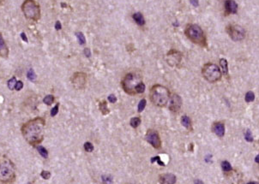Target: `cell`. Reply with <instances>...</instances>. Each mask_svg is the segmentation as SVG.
<instances>
[{
	"mask_svg": "<svg viewBox=\"0 0 259 184\" xmlns=\"http://www.w3.org/2000/svg\"><path fill=\"white\" fill-rule=\"evenodd\" d=\"M58 109H59V103L57 104L52 109V111H51V116H55L57 114V112H58Z\"/></svg>",
	"mask_w": 259,
	"mask_h": 184,
	"instance_id": "33",
	"label": "cell"
},
{
	"mask_svg": "<svg viewBox=\"0 0 259 184\" xmlns=\"http://www.w3.org/2000/svg\"><path fill=\"white\" fill-rule=\"evenodd\" d=\"M159 181L160 183L173 184L176 183V176L173 174H162L160 176Z\"/></svg>",
	"mask_w": 259,
	"mask_h": 184,
	"instance_id": "15",
	"label": "cell"
},
{
	"mask_svg": "<svg viewBox=\"0 0 259 184\" xmlns=\"http://www.w3.org/2000/svg\"><path fill=\"white\" fill-rule=\"evenodd\" d=\"M99 107H100V111L101 112L103 115H107L109 112H110V110L107 108V103L106 101H102L99 104Z\"/></svg>",
	"mask_w": 259,
	"mask_h": 184,
	"instance_id": "19",
	"label": "cell"
},
{
	"mask_svg": "<svg viewBox=\"0 0 259 184\" xmlns=\"http://www.w3.org/2000/svg\"><path fill=\"white\" fill-rule=\"evenodd\" d=\"M16 83V77H12L11 80H9L8 81V87L10 90H13L15 89V85Z\"/></svg>",
	"mask_w": 259,
	"mask_h": 184,
	"instance_id": "28",
	"label": "cell"
},
{
	"mask_svg": "<svg viewBox=\"0 0 259 184\" xmlns=\"http://www.w3.org/2000/svg\"><path fill=\"white\" fill-rule=\"evenodd\" d=\"M40 176L43 179L45 180H48L50 177H51V173L49 171H42L41 173H40Z\"/></svg>",
	"mask_w": 259,
	"mask_h": 184,
	"instance_id": "34",
	"label": "cell"
},
{
	"mask_svg": "<svg viewBox=\"0 0 259 184\" xmlns=\"http://www.w3.org/2000/svg\"><path fill=\"white\" fill-rule=\"evenodd\" d=\"M55 28H56V30H57V31L60 30V29L62 28V25H61V23H60L59 21H57L56 23V24H55Z\"/></svg>",
	"mask_w": 259,
	"mask_h": 184,
	"instance_id": "39",
	"label": "cell"
},
{
	"mask_svg": "<svg viewBox=\"0 0 259 184\" xmlns=\"http://www.w3.org/2000/svg\"><path fill=\"white\" fill-rule=\"evenodd\" d=\"M45 121L42 117H35L25 123L21 128V132L25 140L31 146L40 144L45 135Z\"/></svg>",
	"mask_w": 259,
	"mask_h": 184,
	"instance_id": "1",
	"label": "cell"
},
{
	"mask_svg": "<svg viewBox=\"0 0 259 184\" xmlns=\"http://www.w3.org/2000/svg\"><path fill=\"white\" fill-rule=\"evenodd\" d=\"M246 102H252L253 100H254V99H255V94H254V92H246Z\"/></svg>",
	"mask_w": 259,
	"mask_h": 184,
	"instance_id": "26",
	"label": "cell"
},
{
	"mask_svg": "<svg viewBox=\"0 0 259 184\" xmlns=\"http://www.w3.org/2000/svg\"><path fill=\"white\" fill-rule=\"evenodd\" d=\"M54 99H55L54 96L52 95V94H49V95L45 96V98H44L43 102H44L46 105H52V104H53V102H54Z\"/></svg>",
	"mask_w": 259,
	"mask_h": 184,
	"instance_id": "21",
	"label": "cell"
},
{
	"mask_svg": "<svg viewBox=\"0 0 259 184\" xmlns=\"http://www.w3.org/2000/svg\"><path fill=\"white\" fill-rule=\"evenodd\" d=\"M211 158H212V155H208V156H206V157H205V161L207 162V163H209Z\"/></svg>",
	"mask_w": 259,
	"mask_h": 184,
	"instance_id": "42",
	"label": "cell"
},
{
	"mask_svg": "<svg viewBox=\"0 0 259 184\" xmlns=\"http://www.w3.org/2000/svg\"><path fill=\"white\" fill-rule=\"evenodd\" d=\"M132 18H133V20L135 21V23L138 26L143 27V26L145 25V19H144V17H143V16L142 13H140V12L134 13L133 16H132Z\"/></svg>",
	"mask_w": 259,
	"mask_h": 184,
	"instance_id": "17",
	"label": "cell"
},
{
	"mask_svg": "<svg viewBox=\"0 0 259 184\" xmlns=\"http://www.w3.org/2000/svg\"><path fill=\"white\" fill-rule=\"evenodd\" d=\"M102 181L103 182H105V183H107V182H110V183H112V178H110V177H105V176H102Z\"/></svg>",
	"mask_w": 259,
	"mask_h": 184,
	"instance_id": "40",
	"label": "cell"
},
{
	"mask_svg": "<svg viewBox=\"0 0 259 184\" xmlns=\"http://www.w3.org/2000/svg\"><path fill=\"white\" fill-rule=\"evenodd\" d=\"M170 96L168 89L162 85H154L150 89V100L158 107H165L168 103Z\"/></svg>",
	"mask_w": 259,
	"mask_h": 184,
	"instance_id": "4",
	"label": "cell"
},
{
	"mask_svg": "<svg viewBox=\"0 0 259 184\" xmlns=\"http://www.w3.org/2000/svg\"><path fill=\"white\" fill-rule=\"evenodd\" d=\"M255 161L257 162L258 164H259V154L258 155V156H257V157H256V159H255Z\"/></svg>",
	"mask_w": 259,
	"mask_h": 184,
	"instance_id": "43",
	"label": "cell"
},
{
	"mask_svg": "<svg viewBox=\"0 0 259 184\" xmlns=\"http://www.w3.org/2000/svg\"><path fill=\"white\" fill-rule=\"evenodd\" d=\"M71 82L75 88L83 89L87 83V75L83 72H76L71 78Z\"/></svg>",
	"mask_w": 259,
	"mask_h": 184,
	"instance_id": "9",
	"label": "cell"
},
{
	"mask_svg": "<svg viewBox=\"0 0 259 184\" xmlns=\"http://www.w3.org/2000/svg\"><path fill=\"white\" fill-rule=\"evenodd\" d=\"M27 77H28V80H30V81H34L35 80V78H36V75H35V74H34V71L33 69H30L28 71V73H27Z\"/></svg>",
	"mask_w": 259,
	"mask_h": 184,
	"instance_id": "27",
	"label": "cell"
},
{
	"mask_svg": "<svg viewBox=\"0 0 259 184\" xmlns=\"http://www.w3.org/2000/svg\"><path fill=\"white\" fill-rule=\"evenodd\" d=\"M23 87V82L22 81H16V85H15V89L16 91H20L22 88Z\"/></svg>",
	"mask_w": 259,
	"mask_h": 184,
	"instance_id": "35",
	"label": "cell"
},
{
	"mask_svg": "<svg viewBox=\"0 0 259 184\" xmlns=\"http://www.w3.org/2000/svg\"><path fill=\"white\" fill-rule=\"evenodd\" d=\"M238 11V4L234 0H226L225 13L226 15L236 14Z\"/></svg>",
	"mask_w": 259,
	"mask_h": 184,
	"instance_id": "13",
	"label": "cell"
},
{
	"mask_svg": "<svg viewBox=\"0 0 259 184\" xmlns=\"http://www.w3.org/2000/svg\"><path fill=\"white\" fill-rule=\"evenodd\" d=\"M202 73H203V78L209 82H215L221 80V70L219 69V67L214 63H206L203 66Z\"/></svg>",
	"mask_w": 259,
	"mask_h": 184,
	"instance_id": "7",
	"label": "cell"
},
{
	"mask_svg": "<svg viewBox=\"0 0 259 184\" xmlns=\"http://www.w3.org/2000/svg\"><path fill=\"white\" fill-rule=\"evenodd\" d=\"M245 139L246 140V141L248 142H252L253 141V137L251 135V132L250 130H247L246 135H245Z\"/></svg>",
	"mask_w": 259,
	"mask_h": 184,
	"instance_id": "32",
	"label": "cell"
},
{
	"mask_svg": "<svg viewBox=\"0 0 259 184\" xmlns=\"http://www.w3.org/2000/svg\"><path fill=\"white\" fill-rule=\"evenodd\" d=\"M146 104H147V101L146 99H142L139 104H138V111L139 112H142L143 110H144V108H145V106H146Z\"/></svg>",
	"mask_w": 259,
	"mask_h": 184,
	"instance_id": "30",
	"label": "cell"
},
{
	"mask_svg": "<svg viewBox=\"0 0 259 184\" xmlns=\"http://www.w3.org/2000/svg\"><path fill=\"white\" fill-rule=\"evenodd\" d=\"M182 60V54L177 50H171L167 54V62L170 66H178Z\"/></svg>",
	"mask_w": 259,
	"mask_h": 184,
	"instance_id": "11",
	"label": "cell"
},
{
	"mask_svg": "<svg viewBox=\"0 0 259 184\" xmlns=\"http://www.w3.org/2000/svg\"><path fill=\"white\" fill-rule=\"evenodd\" d=\"M4 1H5V0H0V6H2V5L4 4Z\"/></svg>",
	"mask_w": 259,
	"mask_h": 184,
	"instance_id": "44",
	"label": "cell"
},
{
	"mask_svg": "<svg viewBox=\"0 0 259 184\" xmlns=\"http://www.w3.org/2000/svg\"><path fill=\"white\" fill-rule=\"evenodd\" d=\"M146 140L155 149H160L161 147V140L160 135L155 130L149 129L146 134Z\"/></svg>",
	"mask_w": 259,
	"mask_h": 184,
	"instance_id": "10",
	"label": "cell"
},
{
	"mask_svg": "<svg viewBox=\"0 0 259 184\" xmlns=\"http://www.w3.org/2000/svg\"><path fill=\"white\" fill-rule=\"evenodd\" d=\"M84 150L87 152H93L94 151V146H93V144L91 143V142H86L85 144H84Z\"/></svg>",
	"mask_w": 259,
	"mask_h": 184,
	"instance_id": "29",
	"label": "cell"
},
{
	"mask_svg": "<svg viewBox=\"0 0 259 184\" xmlns=\"http://www.w3.org/2000/svg\"><path fill=\"white\" fill-rule=\"evenodd\" d=\"M130 123H131V126L132 127V128H136L137 127L141 124V118H140V117H136H136H133V118L131 119Z\"/></svg>",
	"mask_w": 259,
	"mask_h": 184,
	"instance_id": "22",
	"label": "cell"
},
{
	"mask_svg": "<svg viewBox=\"0 0 259 184\" xmlns=\"http://www.w3.org/2000/svg\"><path fill=\"white\" fill-rule=\"evenodd\" d=\"M22 11L26 18L37 22L40 18V7L34 0H25L22 4Z\"/></svg>",
	"mask_w": 259,
	"mask_h": 184,
	"instance_id": "6",
	"label": "cell"
},
{
	"mask_svg": "<svg viewBox=\"0 0 259 184\" xmlns=\"http://www.w3.org/2000/svg\"><path fill=\"white\" fill-rule=\"evenodd\" d=\"M155 161L157 162L158 164H159L160 166H165V164L161 161V159H160V156H156V157H155V158H152V159H151V162H152V163H155Z\"/></svg>",
	"mask_w": 259,
	"mask_h": 184,
	"instance_id": "31",
	"label": "cell"
},
{
	"mask_svg": "<svg viewBox=\"0 0 259 184\" xmlns=\"http://www.w3.org/2000/svg\"><path fill=\"white\" fill-rule=\"evenodd\" d=\"M226 32L230 38L234 41H240L246 37L245 29L238 25H229L226 27Z\"/></svg>",
	"mask_w": 259,
	"mask_h": 184,
	"instance_id": "8",
	"label": "cell"
},
{
	"mask_svg": "<svg viewBox=\"0 0 259 184\" xmlns=\"http://www.w3.org/2000/svg\"><path fill=\"white\" fill-rule=\"evenodd\" d=\"M21 38L23 39V41L28 42V38H27V36L25 35V33H22V34H21Z\"/></svg>",
	"mask_w": 259,
	"mask_h": 184,
	"instance_id": "41",
	"label": "cell"
},
{
	"mask_svg": "<svg viewBox=\"0 0 259 184\" xmlns=\"http://www.w3.org/2000/svg\"><path fill=\"white\" fill-rule=\"evenodd\" d=\"M184 35H186V37L194 44H197L202 47L207 46L206 36L204 35L203 29L201 28L200 26H198L197 24L187 25V27L184 30Z\"/></svg>",
	"mask_w": 259,
	"mask_h": 184,
	"instance_id": "5",
	"label": "cell"
},
{
	"mask_svg": "<svg viewBox=\"0 0 259 184\" xmlns=\"http://www.w3.org/2000/svg\"><path fill=\"white\" fill-rule=\"evenodd\" d=\"M9 53H10V51H9L8 46H7L6 42L4 41L2 34L0 33V57L7 58L9 57Z\"/></svg>",
	"mask_w": 259,
	"mask_h": 184,
	"instance_id": "14",
	"label": "cell"
},
{
	"mask_svg": "<svg viewBox=\"0 0 259 184\" xmlns=\"http://www.w3.org/2000/svg\"><path fill=\"white\" fill-rule=\"evenodd\" d=\"M16 180V168L5 155L0 156V183H13Z\"/></svg>",
	"mask_w": 259,
	"mask_h": 184,
	"instance_id": "3",
	"label": "cell"
},
{
	"mask_svg": "<svg viewBox=\"0 0 259 184\" xmlns=\"http://www.w3.org/2000/svg\"><path fill=\"white\" fill-rule=\"evenodd\" d=\"M190 1H191V4H192L194 7H197V6L199 5V2H198V0H190Z\"/></svg>",
	"mask_w": 259,
	"mask_h": 184,
	"instance_id": "38",
	"label": "cell"
},
{
	"mask_svg": "<svg viewBox=\"0 0 259 184\" xmlns=\"http://www.w3.org/2000/svg\"><path fill=\"white\" fill-rule=\"evenodd\" d=\"M221 168L224 171H230L232 170V166L230 163L227 161H223L221 163Z\"/></svg>",
	"mask_w": 259,
	"mask_h": 184,
	"instance_id": "25",
	"label": "cell"
},
{
	"mask_svg": "<svg viewBox=\"0 0 259 184\" xmlns=\"http://www.w3.org/2000/svg\"><path fill=\"white\" fill-rule=\"evenodd\" d=\"M181 123H182L183 126L186 128H188V129H191V128H192V121H191L190 117L187 116H182Z\"/></svg>",
	"mask_w": 259,
	"mask_h": 184,
	"instance_id": "18",
	"label": "cell"
},
{
	"mask_svg": "<svg viewBox=\"0 0 259 184\" xmlns=\"http://www.w3.org/2000/svg\"><path fill=\"white\" fill-rule=\"evenodd\" d=\"M76 36H77V38L78 39V42L80 45H84L86 43L85 36H84V35L82 32H77L76 33Z\"/></svg>",
	"mask_w": 259,
	"mask_h": 184,
	"instance_id": "23",
	"label": "cell"
},
{
	"mask_svg": "<svg viewBox=\"0 0 259 184\" xmlns=\"http://www.w3.org/2000/svg\"><path fill=\"white\" fill-rule=\"evenodd\" d=\"M107 99L109 100V102H110V103H115V102L117 101V98H116V96H115L114 94H111V95H109V96H108V98H107Z\"/></svg>",
	"mask_w": 259,
	"mask_h": 184,
	"instance_id": "36",
	"label": "cell"
},
{
	"mask_svg": "<svg viewBox=\"0 0 259 184\" xmlns=\"http://www.w3.org/2000/svg\"><path fill=\"white\" fill-rule=\"evenodd\" d=\"M169 109L170 111H172V112H178L180 111L182 106V99L180 98V95L173 93L170 96L169 99Z\"/></svg>",
	"mask_w": 259,
	"mask_h": 184,
	"instance_id": "12",
	"label": "cell"
},
{
	"mask_svg": "<svg viewBox=\"0 0 259 184\" xmlns=\"http://www.w3.org/2000/svg\"><path fill=\"white\" fill-rule=\"evenodd\" d=\"M124 91L128 94L143 93L145 91V84L142 81L141 76L134 73H127L121 82Z\"/></svg>",
	"mask_w": 259,
	"mask_h": 184,
	"instance_id": "2",
	"label": "cell"
},
{
	"mask_svg": "<svg viewBox=\"0 0 259 184\" xmlns=\"http://www.w3.org/2000/svg\"><path fill=\"white\" fill-rule=\"evenodd\" d=\"M213 131L214 134L219 137H223L225 135V126L222 123H214L213 125Z\"/></svg>",
	"mask_w": 259,
	"mask_h": 184,
	"instance_id": "16",
	"label": "cell"
},
{
	"mask_svg": "<svg viewBox=\"0 0 259 184\" xmlns=\"http://www.w3.org/2000/svg\"><path fill=\"white\" fill-rule=\"evenodd\" d=\"M84 54H85L86 58H90L91 56L90 50H89V48H85V49H84Z\"/></svg>",
	"mask_w": 259,
	"mask_h": 184,
	"instance_id": "37",
	"label": "cell"
},
{
	"mask_svg": "<svg viewBox=\"0 0 259 184\" xmlns=\"http://www.w3.org/2000/svg\"><path fill=\"white\" fill-rule=\"evenodd\" d=\"M220 64L221 66V69H222V71H223V74L225 75H227L228 74V63H227V61L225 58H221L220 60Z\"/></svg>",
	"mask_w": 259,
	"mask_h": 184,
	"instance_id": "20",
	"label": "cell"
},
{
	"mask_svg": "<svg viewBox=\"0 0 259 184\" xmlns=\"http://www.w3.org/2000/svg\"><path fill=\"white\" fill-rule=\"evenodd\" d=\"M37 151L39 152V153L44 158V159H47L48 157V152L45 149L44 147H37Z\"/></svg>",
	"mask_w": 259,
	"mask_h": 184,
	"instance_id": "24",
	"label": "cell"
}]
</instances>
